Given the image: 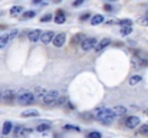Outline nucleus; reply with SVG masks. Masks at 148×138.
Segmentation results:
<instances>
[{
	"mask_svg": "<svg viewBox=\"0 0 148 138\" xmlns=\"http://www.w3.org/2000/svg\"><path fill=\"white\" fill-rule=\"evenodd\" d=\"M92 115H94V119H97L102 125H109L115 119V114L109 108H97L92 112Z\"/></svg>",
	"mask_w": 148,
	"mask_h": 138,
	"instance_id": "nucleus-1",
	"label": "nucleus"
},
{
	"mask_svg": "<svg viewBox=\"0 0 148 138\" xmlns=\"http://www.w3.org/2000/svg\"><path fill=\"white\" fill-rule=\"evenodd\" d=\"M35 102V95L32 93L30 91H22L17 93V104L19 105H30Z\"/></svg>",
	"mask_w": 148,
	"mask_h": 138,
	"instance_id": "nucleus-2",
	"label": "nucleus"
},
{
	"mask_svg": "<svg viewBox=\"0 0 148 138\" xmlns=\"http://www.w3.org/2000/svg\"><path fill=\"white\" fill-rule=\"evenodd\" d=\"M59 96H60V93L59 91H56V89H52V91H48L46 92V95L43 96V102L46 104V105H55L56 104V101L59 99Z\"/></svg>",
	"mask_w": 148,
	"mask_h": 138,
	"instance_id": "nucleus-3",
	"label": "nucleus"
},
{
	"mask_svg": "<svg viewBox=\"0 0 148 138\" xmlns=\"http://www.w3.org/2000/svg\"><path fill=\"white\" fill-rule=\"evenodd\" d=\"M14 99H17V98H16L14 91H12V89H6V91L1 93V101H3L6 105H13Z\"/></svg>",
	"mask_w": 148,
	"mask_h": 138,
	"instance_id": "nucleus-4",
	"label": "nucleus"
},
{
	"mask_svg": "<svg viewBox=\"0 0 148 138\" xmlns=\"http://www.w3.org/2000/svg\"><path fill=\"white\" fill-rule=\"evenodd\" d=\"M13 134L16 138H26L30 134V130L27 127H23V125H16L13 130Z\"/></svg>",
	"mask_w": 148,
	"mask_h": 138,
	"instance_id": "nucleus-5",
	"label": "nucleus"
},
{
	"mask_svg": "<svg viewBox=\"0 0 148 138\" xmlns=\"http://www.w3.org/2000/svg\"><path fill=\"white\" fill-rule=\"evenodd\" d=\"M97 45H98V41L95 38H85L84 42L81 43V47L84 50H91V49H95Z\"/></svg>",
	"mask_w": 148,
	"mask_h": 138,
	"instance_id": "nucleus-6",
	"label": "nucleus"
},
{
	"mask_svg": "<svg viewBox=\"0 0 148 138\" xmlns=\"http://www.w3.org/2000/svg\"><path fill=\"white\" fill-rule=\"evenodd\" d=\"M132 66L134 68H145L148 65V60L145 58H140V56H134L132 58Z\"/></svg>",
	"mask_w": 148,
	"mask_h": 138,
	"instance_id": "nucleus-7",
	"label": "nucleus"
},
{
	"mask_svg": "<svg viewBox=\"0 0 148 138\" xmlns=\"http://www.w3.org/2000/svg\"><path fill=\"white\" fill-rule=\"evenodd\" d=\"M55 32H52V30H46V32H43L42 33V38H40V41H42V43L43 45H48L50 42H53V39H55Z\"/></svg>",
	"mask_w": 148,
	"mask_h": 138,
	"instance_id": "nucleus-8",
	"label": "nucleus"
},
{
	"mask_svg": "<svg viewBox=\"0 0 148 138\" xmlns=\"http://www.w3.org/2000/svg\"><path fill=\"white\" fill-rule=\"evenodd\" d=\"M125 125H127V128H130V130H132V128H135V127H138L140 125V118L138 117H128L127 118V121H125Z\"/></svg>",
	"mask_w": 148,
	"mask_h": 138,
	"instance_id": "nucleus-9",
	"label": "nucleus"
},
{
	"mask_svg": "<svg viewBox=\"0 0 148 138\" xmlns=\"http://www.w3.org/2000/svg\"><path fill=\"white\" fill-rule=\"evenodd\" d=\"M65 42H66V35L65 33H58L55 36V39H53V46L62 47V46L65 45Z\"/></svg>",
	"mask_w": 148,
	"mask_h": 138,
	"instance_id": "nucleus-10",
	"label": "nucleus"
},
{
	"mask_svg": "<svg viewBox=\"0 0 148 138\" xmlns=\"http://www.w3.org/2000/svg\"><path fill=\"white\" fill-rule=\"evenodd\" d=\"M42 30L40 29H35V30H32V32H29V41L30 42H38L40 38H42Z\"/></svg>",
	"mask_w": 148,
	"mask_h": 138,
	"instance_id": "nucleus-11",
	"label": "nucleus"
},
{
	"mask_svg": "<svg viewBox=\"0 0 148 138\" xmlns=\"http://www.w3.org/2000/svg\"><path fill=\"white\" fill-rule=\"evenodd\" d=\"M84 39H85V35L84 33H76L72 39H71V45L72 46H76V45H79L81 46V43L84 42Z\"/></svg>",
	"mask_w": 148,
	"mask_h": 138,
	"instance_id": "nucleus-12",
	"label": "nucleus"
},
{
	"mask_svg": "<svg viewBox=\"0 0 148 138\" xmlns=\"http://www.w3.org/2000/svg\"><path fill=\"white\" fill-rule=\"evenodd\" d=\"M65 20H66L65 12H63V10H58V12H56V16H55V23L62 25V23H65Z\"/></svg>",
	"mask_w": 148,
	"mask_h": 138,
	"instance_id": "nucleus-13",
	"label": "nucleus"
},
{
	"mask_svg": "<svg viewBox=\"0 0 148 138\" xmlns=\"http://www.w3.org/2000/svg\"><path fill=\"white\" fill-rule=\"evenodd\" d=\"M112 112L115 114V117H122V115H127V108L118 105V106H114L112 108Z\"/></svg>",
	"mask_w": 148,
	"mask_h": 138,
	"instance_id": "nucleus-14",
	"label": "nucleus"
},
{
	"mask_svg": "<svg viewBox=\"0 0 148 138\" xmlns=\"http://www.w3.org/2000/svg\"><path fill=\"white\" fill-rule=\"evenodd\" d=\"M109 43H111V39H109V38H105V39H102L98 45H97L95 50H97V52H101V50H103L106 46H109Z\"/></svg>",
	"mask_w": 148,
	"mask_h": 138,
	"instance_id": "nucleus-15",
	"label": "nucleus"
},
{
	"mask_svg": "<svg viewBox=\"0 0 148 138\" xmlns=\"http://www.w3.org/2000/svg\"><path fill=\"white\" fill-rule=\"evenodd\" d=\"M38 115H39L38 109H27V111H23L20 114V117H23V118H33V117H38Z\"/></svg>",
	"mask_w": 148,
	"mask_h": 138,
	"instance_id": "nucleus-16",
	"label": "nucleus"
},
{
	"mask_svg": "<svg viewBox=\"0 0 148 138\" xmlns=\"http://www.w3.org/2000/svg\"><path fill=\"white\" fill-rule=\"evenodd\" d=\"M12 130H13V124H12L10 121H6V122L3 124V128H1V134H3V135H9V134L12 133Z\"/></svg>",
	"mask_w": 148,
	"mask_h": 138,
	"instance_id": "nucleus-17",
	"label": "nucleus"
},
{
	"mask_svg": "<svg viewBox=\"0 0 148 138\" xmlns=\"http://www.w3.org/2000/svg\"><path fill=\"white\" fill-rule=\"evenodd\" d=\"M49 130H50L49 122H40L39 125H36V131H39V133H45V131H49Z\"/></svg>",
	"mask_w": 148,
	"mask_h": 138,
	"instance_id": "nucleus-18",
	"label": "nucleus"
},
{
	"mask_svg": "<svg viewBox=\"0 0 148 138\" xmlns=\"http://www.w3.org/2000/svg\"><path fill=\"white\" fill-rule=\"evenodd\" d=\"M22 12H23V7H22V6H13V7L10 9V16L16 17V16H19Z\"/></svg>",
	"mask_w": 148,
	"mask_h": 138,
	"instance_id": "nucleus-19",
	"label": "nucleus"
},
{
	"mask_svg": "<svg viewBox=\"0 0 148 138\" xmlns=\"http://www.w3.org/2000/svg\"><path fill=\"white\" fill-rule=\"evenodd\" d=\"M46 89H45V88H42V87H38V88H36V89H35V96H36V98H42V99H43V96H45V95H46Z\"/></svg>",
	"mask_w": 148,
	"mask_h": 138,
	"instance_id": "nucleus-20",
	"label": "nucleus"
},
{
	"mask_svg": "<svg viewBox=\"0 0 148 138\" xmlns=\"http://www.w3.org/2000/svg\"><path fill=\"white\" fill-rule=\"evenodd\" d=\"M102 22H103V16H102V14H95V16H92V19H91V23L95 25V26H97V25H101Z\"/></svg>",
	"mask_w": 148,
	"mask_h": 138,
	"instance_id": "nucleus-21",
	"label": "nucleus"
},
{
	"mask_svg": "<svg viewBox=\"0 0 148 138\" xmlns=\"http://www.w3.org/2000/svg\"><path fill=\"white\" fill-rule=\"evenodd\" d=\"M141 79H143V78H141L140 75H134V76H131V79H130V85H132V87H134V85L140 84V82H141Z\"/></svg>",
	"mask_w": 148,
	"mask_h": 138,
	"instance_id": "nucleus-22",
	"label": "nucleus"
},
{
	"mask_svg": "<svg viewBox=\"0 0 148 138\" xmlns=\"http://www.w3.org/2000/svg\"><path fill=\"white\" fill-rule=\"evenodd\" d=\"M36 16V12H33V10H27V12H25L23 13V19H32V17H35Z\"/></svg>",
	"mask_w": 148,
	"mask_h": 138,
	"instance_id": "nucleus-23",
	"label": "nucleus"
},
{
	"mask_svg": "<svg viewBox=\"0 0 148 138\" xmlns=\"http://www.w3.org/2000/svg\"><path fill=\"white\" fill-rule=\"evenodd\" d=\"M65 104H68V102H66V96L60 95V96H59V99L56 101V104H55V105H56V106H63Z\"/></svg>",
	"mask_w": 148,
	"mask_h": 138,
	"instance_id": "nucleus-24",
	"label": "nucleus"
},
{
	"mask_svg": "<svg viewBox=\"0 0 148 138\" xmlns=\"http://www.w3.org/2000/svg\"><path fill=\"white\" fill-rule=\"evenodd\" d=\"M140 134L144 135V137H148V124H144L140 127Z\"/></svg>",
	"mask_w": 148,
	"mask_h": 138,
	"instance_id": "nucleus-25",
	"label": "nucleus"
},
{
	"mask_svg": "<svg viewBox=\"0 0 148 138\" xmlns=\"http://www.w3.org/2000/svg\"><path fill=\"white\" fill-rule=\"evenodd\" d=\"M122 27H130L131 25H132V20H130V19H124V20H119L118 22Z\"/></svg>",
	"mask_w": 148,
	"mask_h": 138,
	"instance_id": "nucleus-26",
	"label": "nucleus"
},
{
	"mask_svg": "<svg viewBox=\"0 0 148 138\" xmlns=\"http://www.w3.org/2000/svg\"><path fill=\"white\" fill-rule=\"evenodd\" d=\"M131 32H132V26H130V27H122V29H121V35H122V36H128V35H131Z\"/></svg>",
	"mask_w": 148,
	"mask_h": 138,
	"instance_id": "nucleus-27",
	"label": "nucleus"
},
{
	"mask_svg": "<svg viewBox=\"0 0 148 138\" xmlns=\"http://www.w3.org/2000/svg\"><path fill=\"white\" fill-rule=\"evenodd\" d=\"M16 35H17V30H13V32L7 33V36H4V41H6V42H9V41H12Z\"/></svg>",
	"mask_w": 148,
	"mask_h": 138,
	"instance_id": "nucleus-28",
	"label": "nucleus"
},
{
	"mask_svg": "<svg viewBox=\"0 0 148 138\" xmlns=\"http://www.w3.org/2000/svg\"><path fill=\"white\" fill-rule=\"evenodd\" d=\"M86 138H102V137H101V134H99L98 131H91V133L86 135Z\"/></svg>",
	"mask_w": 148,
	"mask_h": 138,
	"instance_id": "nucleus-29",
	"label": "nucleus"
},
{
	"mask_svg": "<svg viewBox=\"0 0 148 138\" xmlns=\"http://www.w3.org/2000/svg\"><path fill=\"white\" fill-rule=\"evenodd\" d=\"M138 22H140L141 25H144V26H145V25H148V13L145 14V16H143V17H141Z\"/></svg>",
	"mask_w": 148,
	"mask_h": 138,
	"instance_id": "nucleus-30",
	"label": "nucleus"
},
{
	"mask_svg": "<svg viewBox=\"0 0 148 138\" xmlns=\"http://www.w3.org/2000/svg\"><path fill=\"white\" fill-rule=\"evenodd\" d=\"M65 130H73V131H81V128L79 127H76V125H65Z\"/></svg>",
	"mask_w": 148,
	"mask_h": 138,
	"instance_id": "nucleus-31",
	"label": "nucleus"
},
{
	"mask_svg": "<svg viewBox=\"0 0 148 138\" xmlns=\"http://www.w3.org/2000/svg\"><path fill=\"white\" fill-rule=\"evenodd\" d=\"M49 20H52V14H49V13L40 17V22H49Z\"/></svg>",
	"mask_w": 148,
	"mask_h": 138,
	"instance_id": "nucleus-32",
	"label": "nucleus"
},
{
	"mask_svg": "<svg viewBox=\"0 0 148 138\" xmlns=\"http://www.w3.org/2000/svg\"><path fill=\"white\" fill-rule=\"evenodd\" d=\"M81 118L89 121V119H94V115H92V114H84V115H81Z\"/></svg>",
	"mask_w": 148,
	"mask_h": 138,
	"instance_id": "nucleus-33",
	"label": "nucleus"
},
{
	"mask_svg": "<svg viewBox=\"0 0 148 138\" xmlns=\"http://www.w3.org/2000/svg\"><path fill=\"white\" fill-rule=\"evenodd\" d=\"M6 45H7V42L4 41V38H0V49L6 47Z\"/></svg>",
	"mask_w": 148,
	"mask_h": 138,
	"instance_id": "nucleus-34",
	"label": "nucleus"
},
{
	"mask_svg": "<svg viewBox=\"0 0 148 138\" xmlns=\"http://www.w3.org/2000/svg\"><path fill=\"white\" fill-rule=\"evenodd\" d=\"M103 10H106V12H112V6H111V4H103Z\"/></svg>",
	"mask_w": 148,
	"mask_h": 138,
	"instance_id": "nucleus-35",
	"label": "nucleus"
},
{
	"mask_svg": "<svg viewBox=\"0 0 148 138\" xmlns=\"http://www.w3.org/2000/svg\"><path fill=\"white\" fill-rule=\"evenodd\" d=\"M82 3H84V0H78V1H75V3H73V6H81Z\"/></svg>",
	"mask_w": 148,
	"mask_h": 138,
	"instance_id": "nucleus-36",
	"label": "nucleus"
},
{
	"mask_svg": "<svg viewBox=\"0 0 148 138\" xmlns=\"http://www.w3.org/2000/svg\"><path fill=\"white\" fill-rule=\"evenodd\" d=\"M88 17H89V14H88V13H86V14H84V16H81V17H79V19H81V20H86V19H88Z\"/></svg>",
	"mask_w": 148,
	"mask_h": 138,
	"instance_id": "nucleus-37",
	"label": "nucleus"
},
{
	"mask_svg": "<svg viewBox=\"0 0 148 138\" xmlns=\"http://www.w3.org/2000/svg\"><path fill=\"white\" fill-rule=\"evenodd\" d=\"M144 115H147V117H148V108H145V109H144Z\"/></svg>",
	"mask_w": 148,
	"mask_h": 138,
	"instance_id": "nucleus-38",
	"label": "nucleus"
},
{
	"mask_svg": "<svg viewBox=\"0 0 148 138\" xmlns=\"http://www.w3.org/2000/svg\"><path fill=\"white\" fill-rule=\"evenodd\" d=\"M0 101H1V92H0Z\"/></svg>",
	"mask_w": 148,
	"mask_h": 138,
	"instance_id": "nucleus-39",
	"label": "nucleus"
}]
</instances>
